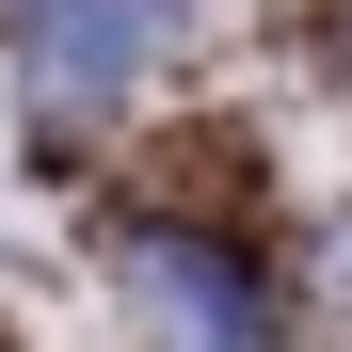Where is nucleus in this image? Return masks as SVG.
<instances>
[{
	"mask_svg": "<svg viewBox=\"0 0 352 352\" xmlns=\"http://www.w3.org/2000/svg\"><path fill=\"white\" fill-rule=\"evenodd\" d=\"M160 32H176V0H65V16L32 32V80H48V112H96V96H129Z\"/></svg>",
	"mask_w": 352,
	"mask_h": 352,
	"instance_id": "nucleus-1",
	"label": "nucleus"
},
{
	"mask_svg": "<svg viewBox=\"0 0 352 352\" xmlns=\"http://www.w3.org/2000/svg\"><path fill=\"white\" fill-rule=\"evenodd\" d=\"M129 305H144V320H208V336H241V320H256V288L192 272V241H129Z\"/></svg>",
	"mask_w": 352,
	"mask_h": 352,
	"instance_id": "nucleus-2",
	"label": "nucleus"
},
{
	"mask_svg": "<svg viewBox=\"0 0 352 352\" xmlns=\"http://www.w3.org/2000/svg\"><path fill=\"white\" fill-rule=\"evenodd\" d=\"M320 305H352V224H336V241H320Z\"/></svg>",
	"mask_w": 352,
	"mask_h": 352,
	"instance_id": "nucleus-3",
	"label": "nucleus"
},
{
	"mask_svg": "<svg viewBox=\"0 0 352 352\" xmlns=\"http://www.w3.org/2000/svg\"><path fill=\"white\" fill-rule=\"evenodd\" d=\"M336 48H352V32H336Z\"/></svg>",
	"mask_w": 352,
	"mask_h": 352,
	"instance_id": "nucleus-4",
	"label": "nucleus"
}]
</instances>
